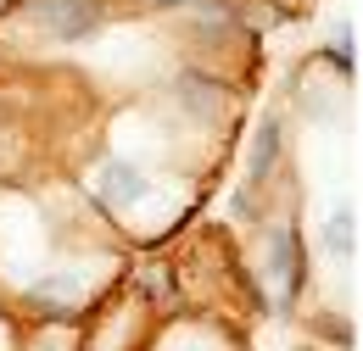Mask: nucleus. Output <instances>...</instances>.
<instances>
[{
    "mask_svg": "<svg viewBox=\"0 0 363 351\" xmlns=\"http://www.w3.org/2000/svg\"><path fill=\"white\" fill-rule=\"evenodd\" d=\"M145 6H190V0H145Z\"/></svg>",
    "mask_w": 363,
    "mask_h": 351,
    "instance_id": "nucleus-6",
    "label": "nucleus"
},
{
    "mask_svg": "<svg viewBox=\"0 0 363 351\" xmlns=\"http://www.w3.org/2000/svg\"><path fill=\"white\" fill-rule=\"evenodd\" d=\"M279 156H285V123L269 117L252 134V151H246V190H263L274 178V168H279Z\"/></svg>",
    "mask_w": 363,
    "mask_h": 351,
    "instance_id": "nucleus-3",
    "label": "nucleus"
},
{
    "mask_svg": "<svg viewBox=\"0 0 363 351\" xmlns=\"http://www.w3.org/2000/svg\"><path fill=\"white\" fill-rule=\"evenodd\" d=\"M324 56H335V67H341V73H352V62H358V56H352V34H341L335 50H324Z\"/></svg>",
    "mask_w": 363,
    "mask_h": 351,
    "instance_id": "nucleus-5",
    "label": "nucleus"
},
{
    "mask_svg": "<svg viewBox=\"0 0 363 351\" xmlns=\"http://www.w3.org/2000/svg\"><path fill=\"white\" fill-rule=\"evenodd\" d=\"M95 195L106 201V207H135L151 195V173L129 162V156H106L101 162V173H95Z\"/></svg>",
    "mask_w": 363,
    "mask_h": 351,
    "instance_id": "nucleus-2",
    "label": "nucleus"
},
{
    "mask_svg": "<svg viewBox=\"0 0 363 351\" xmlns=\"http://www.w3.org/2000/svg\"><path fill=\"white\" fill-rule=\"evenodd\" d=\"M0 323H6V312H0Z\"/></svg>",
    "mask_w": 363,
    "mask_h": 351,
    "instance_id": "nucleus-7",
    "label": "nucleus"
},
{
    "mask_svg": "<svg viewBox=\"0 0 363 351\" xmlns=\"http://www.w3.org/2000/svg\"><path fill=\"white\" fill-rule=\"evenodd\" d=\"M324 246L335 251V257H352V246H358V218L352 212H335V218H324Z\"/></svg>",
    "mask_w": 363,
    "mask_h": 351,
    "instance_id": "nucleus-4",
    "label": "nucleus"
},
{
    "mask_svg": "<svg viewBox=\"0 0 363 351\" xmlns=\"http://www.w3.org/2000/svg\"><path fill=\"white\" fill-rule=\"evenodd\" d=\"M28 17L45 28L50 40H95L101 34V23H106V0H34L28 6Z\"/></svg>",
    "mask_w": 363,
    "mask_h": 351,
    "instance_id": "nucleus-1",
    "label": "nucleus"
}]
</instances>
